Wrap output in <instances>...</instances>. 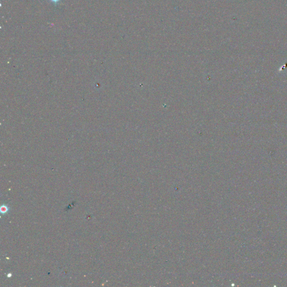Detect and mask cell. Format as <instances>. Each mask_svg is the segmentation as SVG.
Returning <instances> with one entry per match:
<instances>
[{
    "instance_id": "7a4b0ae2",
    "label": "cell",
    "mask_w": 287,
    "mask_h": 287,
    "mask_svg": "<svg viewBox=\"0 0 287 287\" xmlns=\"http://www.w3.org/2000/svg\"><path fill=\"white\" fill-rule=\"evenodd\" d=\"M6 211H7V208H6L5 206H2L1 208V212H5Z\"/></svg>"
},
{
    "instance_id": "6da1fadb",
    "label": "cell",
    "mask_w": 287,
    "mask_h": 287,
    "mask_svg": "<svg viewBox=\"0 0 287 287\" xmlns=\"http://www.w3.org/2000/svg\"><path fill=\"white\" fill-rule=\"evenodd\" d=\"M62 0H49V1L52 3L53 4L55 5V6H56Z\"/></svg>"
}]
</instances>
